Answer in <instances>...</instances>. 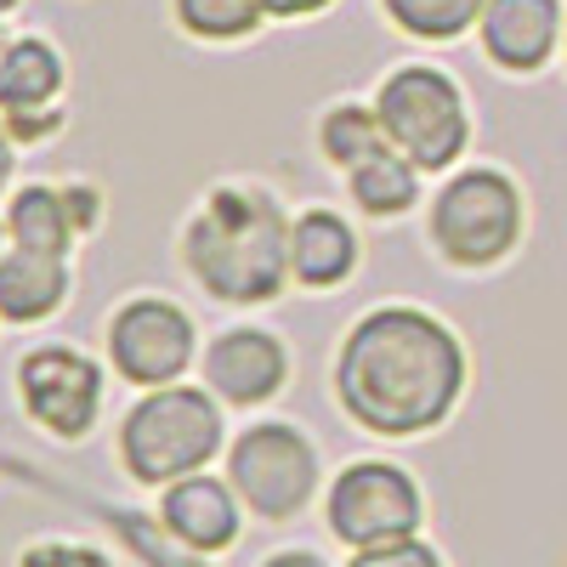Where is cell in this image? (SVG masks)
Returning <instances> with one entry per match:
<instances>
[{"label":"cell","instance_id":"obj_1","mask_svg":"<svg viewBox=\"0 0 567 567\" xmlns=\"http://www.w3.org/2000/svg\"><path fill=\"white\" fill-rule=\"evenodd\" d=\"M465 392L460 336L420 307H374L352 323L336 358L341 409L381 437H414L449 420Z\"/></svg>","mask_w":567,"mask_h":567},{"label":"cell","instance_id":"obj_2","mask_svg":"<svg viewBox=\"0 0 567 567\" xmlns=\"http://www.w3.org/2000/svg\"><path fill=\"white\" fill-rule=\"evenodd\" d=\"M182 261L216 301L250 307L290 284V216L267 187H216L182 233Z\"/></svg>","mask_w":567,"mask_h":567},{"label":"cell","instance_id":"obj_3","mask_svg":"<svg viewBox=\"0 0 567 567\" xmlns=\"http://www.w3.org/2000/svg\"><path fill=\"white\" fill-rule=\"evenodd\" d=\"M221 449V409L199 386H154L125 425H120V454L136 483H176L205 471V460Z\"/></svg>","mask_w":567,"mask_h":567},{"label":"cell","instance_id":"obj_4","mask_svg":"<svg viewBox=\"0 0 567 567\" xmlns=\"http://www.w3.org/2000/svg\"><path fill=\"white\" fill-rule=\"evenodd\" d=\"M374 114L386 125V142L420 171L454 165L471 142V114H465L460 85L443 69H425V63L386 74V85L374 91Z\"/></svg>","mask_w":567,"mask_h":567},{"label":"cell","instance_id":"obj_5","mask_svg":"<svg viewBox=\"0 0 567 567\" xmlns=\"http://www.w3.org/2000/svg\"><path fill=\"white\" fill-rule=\"evenodd\" d=\"M523 239V194L505 171H460L432 205V245L454 267H494Z\"/></svg>","mask_w":567,"mask_h":567},{"label":"cell","instance_id":"obj_6","mask_svg":"<svg viewBox=\"0 0 567 567\" xmlns=\"http://www.w3.org/2000/svg\"><path fill=\"white\" fill-rule=\"evenodd\" d=\"M227 477H233V488H239V499L256 516L284 523V516H296L312 499V488H318V454H312V443L296 432V425L267 420V425H250V432L233 443Z\"/></svg>","mask_w":567,"mask_h":567},{"label":"cell","instance_id":"obj_7","mask_svg":"<svg viewBox=\"0 0 567 567\" xmlns=\"http://www.w3.org/2000/svg\"><path fill=\"white\" fill-rule=\"evenodd\" d=\"M329 528H336V539H347L352 550L409 539L420 528V488H414V477L398 471V465H386V460L347 465L336 477V488H329Z\"/></svg>","mask_w":567,"mask_h":567},{"label":"cell","instance_id":"obj_8","mask_svg":"<svg viewBox=\"0 0 567 567\" xmlns=\"http://www.w3.org/2000/svg\"><path fill=\"white\" fill-rule=\"evenodd\" d=\"M109 358L136 386H171L194 363V318L165 296H136L109 318Z\"/></svg>","mask_w":567,"mask_h":567},{"label":"cell","instance_id":"obj_9","mask_svg":"<svg viewBox=\"0 0 567 567\" xmlns=\"http://www.w3.org/2000/svg\"><path fill=\"white\" fill-rule=\"evenodd\" d=\"M18 392L52 437H85L103 403V369L74 347H34L18 363Z\"/></svg>","mask_w":567,"mask_h":567},{"label":"cell","instance_id":"obj_10","mask_svg":"<svg viewBox=\"0 0 567 567\" xmlns=\"http://www.w3.org/2000/svg\"><path fill=\"white\" fill-rule=\"evenodd\" d=\"M284 374H290V352L267 329H227V336L205 352V381L227 398V403H267Z\"/></svg>","mask_w":567,"mask_h":567},{"label":"cell","instance_id":"obj_11","mask_svg":"<svg viewBox=\"0 0 567 567\" xmlns=\"http://www.w3.org/2000/svg\"><path fill=\"white\" fill-rule=\"evenodd\" d=\"M483 52L511 69V74H534L556 52L561 34V7L556 0H488L483 7Z\"/></svg>","mask_w":567,"mask_h":567},{"label":"cell","instance_id":"obj_12","mask_svg":"<svg viewBox=\"0 0 567 567\" xmlns=\"http://www.w3.org/2000/svg\"><path fill=\"white\" fill-rule=\"evenodd\" d=\"M63 296H69V256L29 245H12L0 256V318L40 323L63 307Z\"/></svg>","mask_w":567,"mask_h":567},{"label":"cell","instance_id":"obj_13","mask_svg":"<svg viewBox=\"0 0 567 567\" xmlns=\"http://www.w3.org/2000/svg\"><path fill=\"white\" fill-rule=\"evenodd\" d=\"M165 528L194 545V550H221L233 545V534H239V505H233L227 483L216 477H176L171 494H165Z\"/></svg>","mask_w":567,"mask_h":567},{"label":"cell","instance_id":"obj_14","mask_svg":"<svg viewBox=\"0 0 567 567\" xmlns=\"http://www.w3.org/2000/svg\"><path fill=\"white\" fill-rule=\"evenodd\" d=\"M358 267V233L336 210H301L290 221V272L307 290H329Z\"/></svg>","mask_w":567,"mask_h":567},{"label":"cell","instance_id":"obj_15","mask_svg":"<svg viewBox=\"0 0 567 567\" xmlns=\"http://www.w3.org/2000/svg\"><path fill=\"white\" fill-rule=\"evenodd\" d=\"M63 91V58L52 40L23 34L0 52V114H45Z\"/></svg>","mask_w":567,"mask_h":567},{"label":"cell","instance_id":"obj_16","mask_svg":"<svg viewBox=\"0 0 567 567\" xmlns=\"http://www.w3.org/2000/svg\"><path fill=\"white\" fill-rule=\"evenodd\" d=\"M7 233L12 245H29V250H52V256H69L74 233H80V216H74V199L63 187H18L12 205H7Z\"/></svg>","mask_w":567,"mask_h":567},{"label":"cell","instance_id":"obj_17","mask_svg":"<svg viewBox=\"0 0 567 567\" xmlns=\"http://www.w3.org/2000/svg\"><path fill=\"white\" fill-rule=\"evenodd\" d=\"M347 187H352L358 210H369V216H403L420 199V165L403 159L386 142V148H374L369 159L347 165Z\"/></svg>","mask_w":567,"mask_h":567},{"label":"cell","instance_id":"obj_18","mask_svg":"<svg viewBox=\"0 0 567 567\" xmlns=\"http://www.w3.org/2000/svg\"><path fill=\"white\" fill-rule=\"evenodd\" d=\"M386 18L414 40H454L471 23H483L488 0H381Z\"/></svg>","mask_w":567,"mask_h":567},{"label":"cell","instance_id":"obj_19","mask_svg":"<svg viewBox=\"0 0 567 567\" xmlns=\"http://www.w3.org/2000/svg\"><path fill=\"white\" fill-rule=\"evenodd\" d=\"M318 142H323V159L347 171V165L369 159L374 148H386V125H381V114H374V109H352V103H341V109H329V114H323Z\"/></svg>","mask_w":567,"mask_h":567},{"label":"cell","instance_id":"obj_20","mask_svg":"<svg viewBox=\"0 0 567 567\" xmlns=\"http://www.w3.org/2000/svg\"><path fill=\"white\" fill-rule=\"evenodd\" d=\"M261 18V0H176V23L194 40H245Z\"/></svg>","mask_w":567,"mask_h":567},{"label":"cell","instance_id":"obj_21","mask_svg":"<svg viewBox=\"0 0 567 567\" xmlns=\"http://www.w3.org/2000/svg\"><path fill=\"white\" fill-rule=\"evenodd\" d=\"M352 567H443L432 545H420L414 534L409 539H386V545H369L352 556Z\"/></svg>","mask_w":567,"mask_h":567},{"label":"cell","instance_id":"obj_22","mask_svg":"<svg viewBox=\"0 0 567 567\" xmlns=\"http://www.w3.org/2000/svg\"><path fill=\"white\" fill-rule=\"evenodd\" d=\"M23 567H109V556L91 545H34Z\"/></svg>","mask_w":567,"mask_h":567},{"label":"cell","instance_id":"obj_23","mask_svg":"<svg viewBox=\"0 0 567 567\" xmlns=\"http://www.w3.org/2000/svg\"><path fill=\"white\" fill-rule=\"evenodd\" d=\"M329 0H261V12L267 18H312V12H323Z\"/></svg>","mask_w":567,"mask_h":567},{"label":"cell","instance_id":"obj_24","mask_svg":"<svg viewBox=\"0 0 567 567\" xmlns=\"http://www.w3.org/2000/svg\"><path fill=\"white\" fill-rule=\"evenodd\" d=\"M267 567H323V561H318L312 550H284V556H272Z\"/></svg>","mask_w":567,"mask_h":567},{"label":"cell","instance_id":"obj_25","mask_svg":"<svg viewBox=\"0 0 567 567\" xmlns=\"http://www.w3.org/2000/svg\"><path fill=\"white\" fill-rule=\"evenodd\" d=\"M7 182H12V136L0 131V194H7Z\"/></svg>","mask_w":567,"mask_h":567},{"label":"cell","instance_id":"obj_26","mask_svg":"<svg viewBox=\"0 0 567 567\" xmlns=\"http://www.w3.org/2000/svg\"><path fill=\"white\" fill-rule=\"evenodd\" d=\"M7 239H12V233H7V227H0V256H7Z\"/></svg>","mask_w":567,"mask_h":567},{"label":"cell","instance_id":"obj_27","mask_svg":"<svg viewBox=\"0 0 567 567\" xmlns=\"http://www.w3.org/2000/svg\"><path fill=\"white\" fill-rule=\"evenodd\" d=\"M12 7H18V0H0V18H7V12H12Z\"/></svg>","mask_w":567,"mask_h":567},{"label":"cell","instance_id":"obj_28","mask_svg":"<svg viewBox=\"0 0 567 567\" xmlns=\"http://www.w3.org/2000/svg\"><path fill=\"white\" fill-rule=\"evenodd\" d=\"M0 52H7V34H0Z\"/></svg>","mask_w":567,"mask_h":567}]
</instances>
